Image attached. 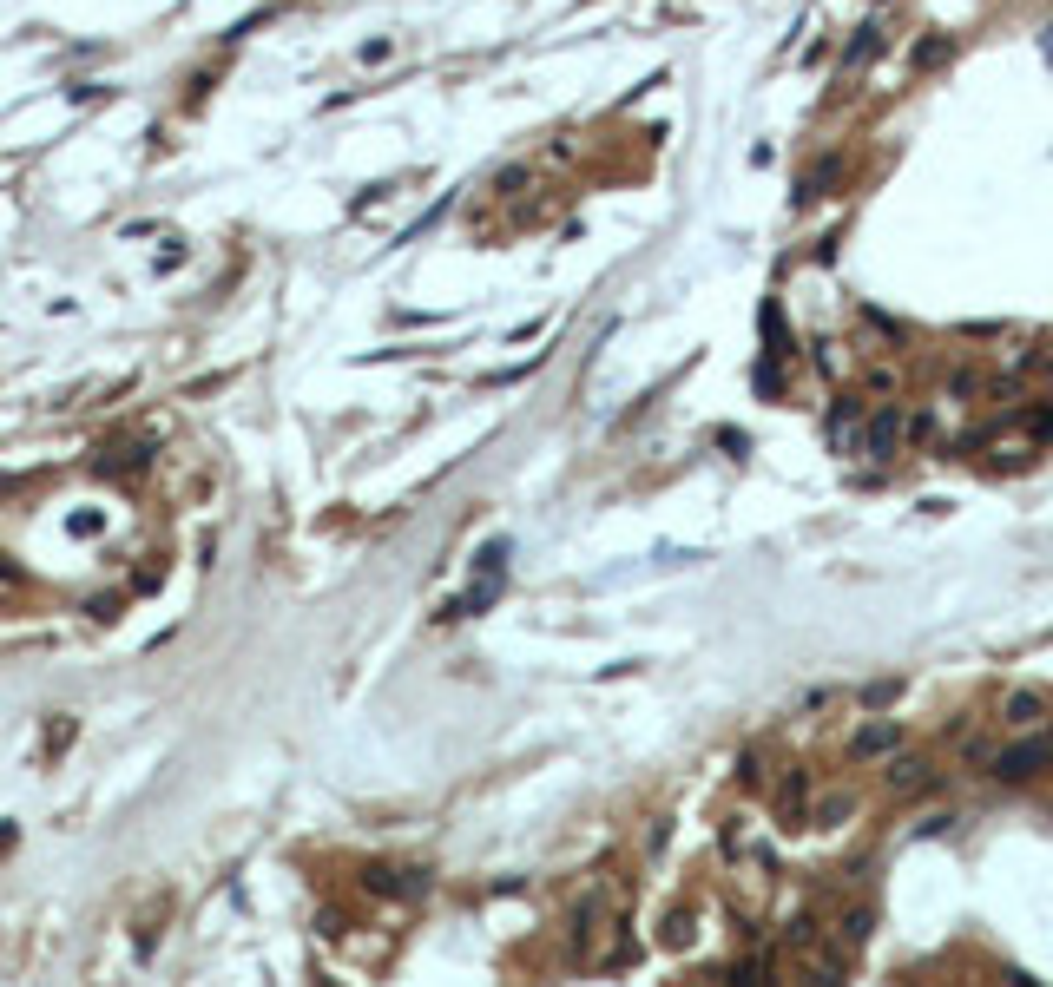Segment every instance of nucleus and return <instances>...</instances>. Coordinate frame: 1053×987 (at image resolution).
I'll return each mask as SVG.
<instances>
[{"label":"nucleus","mask_w":1053,"mask_h":987,"mask_svg":"<svg viewBox=\"0 0 1053 987\" xmlns=\"http://www.w3.org/2000/svg\"><path fill=\"white\" fill-rule=\"evenodd\" d=\"M1053 757V744L1047 737H1027V744H1014V751H1001L994 757V777H1007V784H1027V777H1034L1040 764H1047Z\"/></svg>","instance_id":"f257e3e1"},{"label":"nucleus","mask_w":1053,"mask_h":987,"mask_svg":"<svg viewBox=\"0 0 1053 987\" xmlns=\"http://www.w3.org/2000/svg\"><path fill=\"white\" fill-rule=\"evenodd\" d=\"M896 441H902V415H896V408H876V415H869V428H863L869 461H889V455H896Z\"/></svg>","instance_id":"f03ea898"},{"label":"nucleus","mask_w":1053,"mask_h":987,"mask_svg":"<svg viewBox=\"0 0 1053 987\" xmlns=\"http://www.w3.org/2000/svg\"><path fill=\"white\" fill-rule=\"evenodd\" d=\"M896 744H902V724H896V718H882V724H869V731H856L849 757H882V751H896Z\"/></svg>","instance_id":"7ed1b4c3"},{"label":"nucleus","mask_w":1053,"mask_h":987,"mask_svg":"<svg viewBox=\"0 0 1053 987\" xmlns=\"http://www.w3.org/2000/svg\"><path fill=\"white\" fill-rule=\"evenodd\" d=\"M876 47H882V27H876V20H869V27H856V33H849V47H843V73L869 66V60H876Z\"/></svg>","instance_id":"20e7f679"},{"label":"nucleus","mask_w":1053,"mask_h":987,"mask_svg":"<svg viewBox=\"0 0 1053 987\" xmlns=\"http://www.w3.org/2000/svg\"><path fill=\"white\" fill-rule=\"evenodd\" d=\"M803 803H810V777H790L784 784V797H777V816H784V830H803L797 816H803Z\"/></svg>","instance_id":"39448f33"},{"label":"nucleus","mask_w":1053,"mask_h":987,"mask_svg":"<svg viewBox=\"0 0 1053 987\" xmlns=\"http://www.w3.org/2000/svg\"><path fill=\"white\" fill-rule=\"evenodd\" d=\"M1040 711H1047V705H1040L1034 691H1014V698H1007V724H1014V731H1034Z\"/></svg>","instance_id":"423d86ee"},{"label":"nucleus","mask_w":1053,"mask_h":987,"mask_svg":"<svg viewBox=\"0 0 1053 987\" xmlns=\"http://www.w3.org/2000/svg\"><path fill=\"white\" fill-rule=\"evenodd\" d=\"M889 784L896 790H928L935 777H928V764H915V757H896V764H889Z\"/></svg>","instance_id":"0eeeda50"},{"label":"nucleus","mask_w":1053,"mask_h":987,"mask_svg":"<svg viewBox=\"0 0 1053 987\" xmlns=\"http://www.w3.org/2000/svg\"><path fill=\"white\" fill-rule=\"evenodd\" d=\"M856 422H863V408H856V402H836L830 408V441H836V448L849 441V428H856Z\"/></svg>","instance_id":"6e6552de"},{"label":"nucleus","mask_w":1053,"mask_h":987,"mask_svg":"<svg viewBox=\"0 0 1053 987\" xmlns=\"http://www.w3.org/2000/svg\"><path fill=\"white\" fill-rule=\"evenodd\" d=\"M948 53H955V40H948V33H928L922 47H915V66H942Z\"/></svg>","instance_id":"1a4fd4ad"},{"label":"nucleus","mask_w":1053,"mask_h":987,"mask_svg":"<svg viewBox=\"0 0 1053 987\" xmlns=\"http://www.w3.org/2000/svg\"><path fill=\"white\" fill-rule=\"evenodd\" d=\"M520 185H527V165H507V172H501V178H494V191H501V198H514V191H520Z\"/></svg>","instance_id":"9d476101"}]
</instances>
